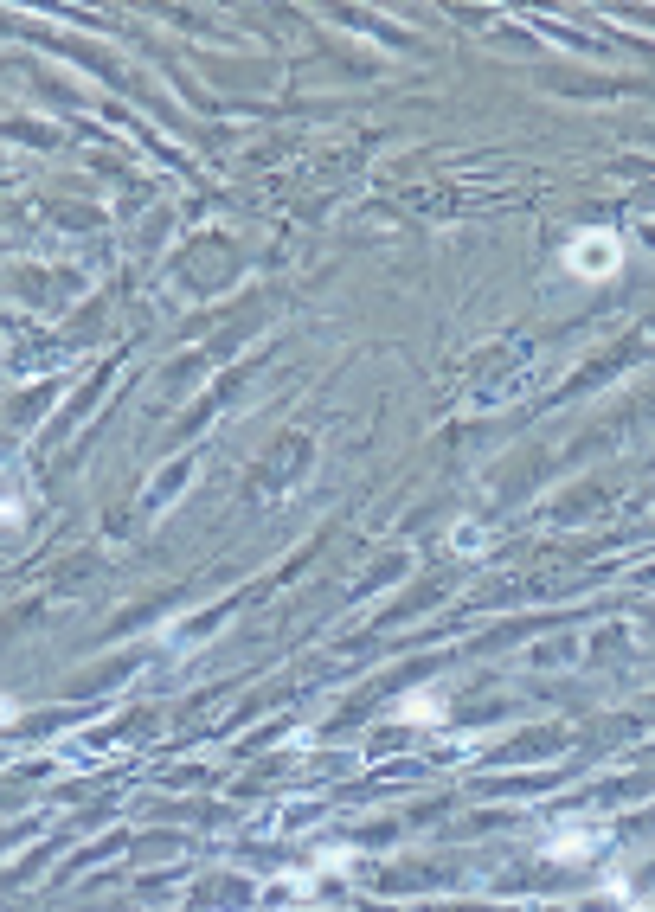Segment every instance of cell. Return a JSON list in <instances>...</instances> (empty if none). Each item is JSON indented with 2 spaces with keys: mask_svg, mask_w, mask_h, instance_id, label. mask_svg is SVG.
I'll list each match as a JSON object with an SVG mask.
<instances>
[{
  "mask_svg": "<svg viewBox=\"0 0 655 912\" xmlns=\"http://www.w3.org/2000/svg\"><path fill=\"white\" fill-rule=\"evenodd\" d=\"M559 264H566L572 277H585V283H604V277H617V270H623V238L604 232V225H598V232H578Z\"/></svg>",
  "mask_w": 655,
  "mask_h": 912,
  "instance_id": "cell-1",
  "label": "cell"
},
{
  "mask_svg": "<svg viewBox=\"0 0 655 912\" xmlns=\"http://www.w3.org/2000/svg\"><path fill=\"white\" fill-rule=\"evenodd\" d=\"M399 720H444V694H405L399 701Z\"/></svg>",
  "mask_w": 655,
  "mask_h": 912,
  "instance_id": "cell-2",
  "label": "cell"
},
{
  "mask_svg": "<svg viewBox=\"0 0 655 912\" xmlns=\"http://www.w3.org/2000/svg\"><path fill=\"white\" fill-rule=\"evenodd\" d=\"M585 848H598V829H572V835H553V842H546V855H585Z\"/></svg>",
  "mask_w": 655,
  "mask_h": 912,
  "instance_id": "cell-3",
  "label": "cell"
}]
</instances>
